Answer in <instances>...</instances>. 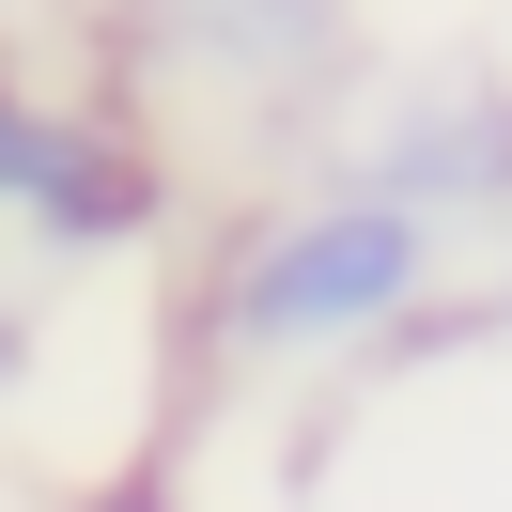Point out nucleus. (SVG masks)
I'll return each mask as SVG.
<instances>
[{
    "mask_svg": "<svg viewBox=\"0 0 512 512\" xmlns=\"http://www.w3.org/2000/svg\"><path fill=\"white\" fill-rule=\"evenodd\" d=\"M16 388H32V295L0 280V404H16Z\"/></svg>",
    "mask_w": 512,
    "mask_h": 512,
    "instance_id": "nucleus-4",
    "label": "nucleus"
},
{
    "mask_svg": "<svg viewBox=\"0 0 512 512\" xmlns=\"http://www.w3.org/2000/svg\"><path fill=\"white\" fill-rule=\"evenodd\" d=\"M481 326H512V218H497V280H481Z\"/></svg>",
    "mask_w": 512,
    "mask_h": 512,
    "instance_id": "nucleus-5",
    "label": "nucleus"
},
{
    "mask_svg": "<svg viewBox=\"0 0 512 512\" xmlns=\"http://www.w3.org/2000/svg\"><path fill=\"white\" fill-rule=\"evenodd\" d=\"M342 187L404 202V218H435V233H497L512 218V78H404V94L342 140Z\"/></svg>",
    "mask_w": 512,
    "mask_h": 512,
    "instance_id": "nucleus-3",
    "label": "nucleus"
},
{
    "mask_svg": "<svg viewBox=\"0 0 512 512\" xmlns=\"http://www.w3.org/2000/svg\"><path fill=\"white\" fill-rule=\"evenodd\" d=\"M419 311H450V233L404 218L373 187H280L218 233L202 264V342L233 373H311V357H357V342H404Z\"/></svg>",
    "mask_w": 512,
    "mask_h": 512,
    "instance_id": "nucleus-1",
    "label": "nucleus"
},
{
    "mask_svg": "<svg viewBox=\"0 0 512 512\" xmlns=\"http://www.w3.org/2000/svg\"><path fill=\"white\" fill-rule=\"evenodd\" d=\"M125 109L187 125H311L357 78V0H109Z\"/></svg>",
    "mask_w": 512,
    "mask_h": 512,
    "instance_id": "nucleus-2",
    "label": "nucleus"
}]
</instances>
